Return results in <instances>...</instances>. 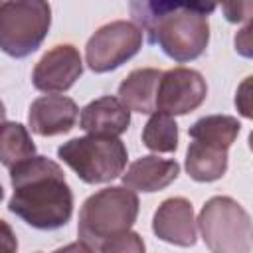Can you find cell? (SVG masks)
Segmentation results:
<instances>
[{
  "label": "cell",
  "mask_w": 253,
  "mask_h": 253,
  "mask_svg": "<svg viewBox=\"0 0 253 253\" xmlns=\"http://www.w3.org/2000/svg\"><path fill=\"white\" fill-rule=\"evenodd\" d=\"M14 188L8 210L36 229H59L73 213V192L61 166L45 156H32L10 168Z\"/></svg>",
  "instance_id": "cell-1"
},
{
  "label": "cell",
  "mask_w": 253,
  "mask_h": 253,
  "mask_svg": "<svg viewBox=\"0 0 253 253\" xmlns=\"http://www.w3.org/2000/svg\"><path fill=\"white\" fill-rule=\"evenodd\" d=\"M138 215V196L128 186H111L83 202L77 235L89 251H101L109 239L130 231Z\"/></svg>",
  "instance_id": "cell-2"
},
{
  "label": "cell",
  "mask_w": 253,
  "mask_h": 253,
  "mask_svg": "<svg viewBox=\"0 0 253 253\" xmlns=\"http://www.w3.org/2000/svg\"><path fill=\"white\" fill-rule=\"evenodd\" d=\"M57 156L85 184H105L125 172L128 152L119 136L87 134L63 142Z\"/></svg>",
  "instance_id": "cell-3"
},
{
  "label": "cell",
  "mask_w": 253,
  "mask_h": 253,
  "mask_svg": "<svg viewBox=\"0 0 253 253\" xmlns=\"http://www.w3.org/2000/svg\"><path fill=\"white\" fill-rule=\"evenodd\" d=\"M198 227L206 247L213 253H247L253 249V221L239 202L229 196L210 198Z\"/></svg>",
  "instance_id": "cell-4"
},
{
  "label": "cell",
  "mask_w": 253,
  "mask_h": 253,
  "mask_svg": "<svg viewBox=\"0 0 253 253\" xmlns=\"http://www.w3.org/2000/svg\"><path fill=\"white\" fill-rule=\"evenodd\" d=\"M51 26L47 0H4L0 6V47L10 57L34 53Z\"/></svg>",
  "instance_id": "cell-5"
},
{
  "label": "cell",
  "mask_w": 253,
  "mask_h": 253,
  "mask_svg": "<svg viewBox=\"0 0 253 253\" xmlns=\"http://www.w3.org/2000/svg\"><path fill=\"white\" fill-rule=\"evenodd\" d=\"M148 34L150 42L158 43L170 59L186 63L206 51L210 42V24L206 14L180 8L162 16Z\"/></svg>",
  "instance_id": "cell-6"
},
{
  "label": "cell",
  "mask_w": 253,
  "mask_h": 253,
  "mask_svg": "<svg viewBox=\"0 0 253 253\" xmlns=\"http://www.w3.org/2000/svg\"><path fill=\"white\" fill-rule=\"evenodd\" d=\"M142 45V30L128 20H115L101 26L85 45V61L91 71L107 73L121 67Z\"/></svg>",
  "instance_id": "cell-7"
},
{
  "label": "cell",
  "mask_w": 253,
  "mask_h": 253,
  "mask_svg": "<svg viewBox=\"0 0 253 253\" xmlns=\"http://www.w3.org/2000/svg\"><path fill=\"white\" fill-rule=\"evenodd\" d=\"M208 95L206 79L190 67H174L162 73L156 97V111L166 115H186L196 111Z\"/></svg>",
  "instance_id": "cell-8"
},
{
  "label": "cell",
  "mask_w": 253,
  "mask_h": 253,
  "mask_svg": "<svg viewBox=\"0 0 253 253\" xmlns=\"http://www.w3.org/2000/svg\"><path fill=\"white\" fill-rule=\"evenodd\" d=\"M83 61L71 43L53 45L43 57L36 63L32 73V83L38 91L43 93H63L81 77Z\"/></svg>",
  "instance_id": "cell-9"
},
{
  "label": "cell",
  "mask_w": 253,
  "mask_h": 253,
  "mask_svg": "<svg viewBox=\"0 0 253 253\" xmlns=\"http://www.w3.org/2000/svg\"><path fill=\"white\" fill-rule=\"evenodd\" d=\"M198 219H194V208L186 198H168L164 200L152 217V231L158 239L192 247L196 243Z\"/></svg>",
  "instance_id": "cell-10"
},
{
  "label": "cell",
  "mask_w": 253,
  "mask_h": 253,
  "mask_svg": "<svg viewBox=\"0 0 253 253\" xmlns=\"http://www.w3.org/2000/svg\"><path fill=\"white\" fill-rule=\"evenodd\" d=\"M79 117L73 99L65 95H43L30 105L28 125L40 136H57L69 132Z\"/></svg>",
  "instance_id": "cell-11"
},
{
  "label": "cell",
  "mask_w": 253,
  "mask_h": 253,
  "mask_svg": "<svg viewBox=\"0 0 253 253\" xmlns=\"http://www.w3.org/2000/svg\"><path fill=\"white\" fill-rule=\"evenodd\" d=\"M130 125V109L119 97H99L81 109L79 126L89 134L121 136Z\"/></svg>",
  "instance_id": "cell-12"
},
{
  "label": "cell",
  "mask_w": 253,
  "mask_h": 253,
  "mask_svg": "<svg viewBox=\"0 0 253 253\" xmlns=\"http://www.w3.org/2000/svg\"><path fill=\"white\" fill-rule=\"evenodd\" d=\"M180 174V164L170 158L142 156L123 172V184L134 192H158L170 186Z\"/></svg>",
  "instance_id": "cell-13"
},
{
  "label": "cell",
  "mask_w": 253,
  "mask_h": 253,
  "mask_svg": "<svg viewBox=\"0 0 253 253\" xmlns=\"http://www.w3.org/2000/svg\"><path fill=\"white\" fill-rule=\"evenodd\" d=\"M162 73L164 71L154 67H142L130 71L119 85V99L134 113H142V115L156 113V97H158V85Z\"/></svg>",
  "instance_id": "cell-14"
},
{
  "label": "cell",
  "mask_w": 253,
  "mask_h": 253,
  "mask_svg": "<svg viewBox=\"0 0 253 253\" xmlns=\"http://www.w3.org/2000/svg\"><path fill=\"white\" fill-rule=\"evenodd\" d=\"M227 150L219 144L194 138L186 152V172L196 182L219 180L227 170Z\"/></svg>",
  "instance_id": "cell-15"
},
{
  "label": "cell",
  "mask_w": 253,
  "mask_h": 253,
  "mask_svg": "<svg viewBox=\"0 0 253 253\" xmlns=\"http://www.w3.org/2000/svg\"><path fill=\"white\" fill-rule=\"evenodd\" d=\"M36 156V144L28 132V128L20 123L4 121L2 125V140H0V158L2 164L10 170L16 164Z\"/></svg>",
  "instance_id": "cell-16"
},
{
  "label": "cell",
  "mask_w": 253,
  "mask_h": 253,
  "mask_svg": "<svg viewBox=\"0 0 253 253\" xmlns=\"http://www.w3.org/2000/svg\"><path fill=\"white\" fill-rule=\"evenodd\" d=\"M239 121L235 117L229 115H210V117H202L200 121H196L190 126V136L198 138V140H206V142H213L219 144L223 148H229L237 134H239Z\"/></svg>",
  "instance_id": "cell-17"
},
{
  "label": "cell",
  "mask_w": 253,
  "mask_h": 253,
  "mask_svg": "<svg viewBox=\"0 0 253 253\" xmlns=\"http://www.w3.org/2000/svg\"><path fill=\"white\" fill-rule=\"evenodd\" d=\"M142 142L152 152H174L178 148V125L172 115L152 113L142 128Z\"/></svg>",
  "instance_id": "cell-18"
},
{
  "label": "cell",
  "mask_w": 253,
  "mask_h": 253,
  "mask_svg": "<svg viewBox=\"0 0 253 253\" xmlns=\"http://www.w3.org/2000/svg\"><path fill=\"white\" fill-rule=\"evenodd\" d=\"M130 8H132V14L140 22H144L148 32L162 16H166L168 12L180 10V8L210 14L204 0H130Z\"/></svg>",
  "instance_id": "cell-19"
},
{
  "label": "cell",
  "mask_w": 253,
  "mask_h": 253,
  "mask_svg": "<svg viewBox=\"0 0 253 253\" xmlns=\"http://www.w3.org/2000/svg\"><path fill=\"white\" fill-rule=\"evenodd\" d=\"M101 251L105 253H123V251H132V253H142L144 251V241L140 239L138 233L134 231H125L107 243H103Z\"/></svg>",
  "instance_id": "cell-20"
},
{
  "label": "cell",
  "mask_w": 253,
  "mask_h": 253,
  "mask_svg": "<svg viewBox=\"0 0 253 253\" xmlns=\"http://www.w3.org/2000/svg\"><path fill=\"white\" fill-rule=\"evenodd\" d=\"M235 109L241 117L253 121V75L245 77L235 91Z\"/></svg>",
  "instance_id": "cell-21"
},
{
  "label": "cell",
  "mask_w": 253,
  "mask_h": 253,
  "mask_svg": "<svg viewBox=\"0 0 253 253\" xmlns=\"http://www.w3.org/2000/svg\"><path fill=\"white\" fill-rule=\"evenodd\" d=\"M223 2V16L231 24L245 22L253 18V0H221Z\"/></svg>",
  "instance_id": "cell-22"
},
{
  "label": "cell",
  "mask_w": 253,
  "mask_h": 253,
  "mask_svg": "<svg viewBox=\"0 0 253 253\" xmlns=\"http://www.w3.org/2000/svg\"><path fill=\"white\" fill-rule=\"evenodd\" d=\"M233 45L241 57L253 59V18H249V22L235 34Z\"/></svg>",
  "instance_id": "cell-23"
},
{
  "label": "cell",
  "mask_w": 253,
  "mask_h": 253,
  "mask_svg": "<svg viewBox=\"0 0 253 253\" xmlns=\"http://www.w3.org/2000/svg\"><path fill=\"white\" fill-rule=\"evenodd\" d=\"M247 142H249V148L253 150V130L249 132V138H247Z\"/></svg>",
  "instance_id": "cell-24"
}]
</instances>
